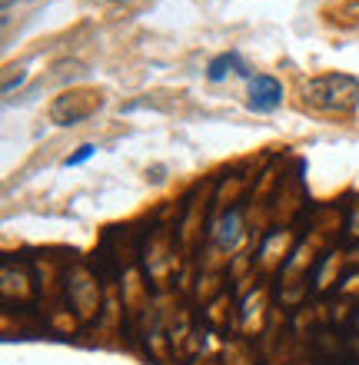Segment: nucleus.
Here are the masks:
<instances>
[{
	"label": "nucleus",
	"mask_w": 359,
	"mask_h": 365,
	"mask_svg": "<svg viewBox=\"0 0 359 365\" xmlns=\"http://www.w3.org/2000/svg\"><path fill=\"white\" fill-rule=\"evenodd\" d=\"M236 67V73L240 77H250V70L240 63V53H233V50H226V53H220V57H213L210 63H206V80L210 83H223L226 73Z\"/></svg>",
	"instance_id": "obj_4"
},
{
	"label": "nucleus",
	"mask_w": 359,
	"mask_h": 365,
	"mask_svg": "<svg viewBox=\"0 0 359 365\" xmlns=\"http://www.w3.org/2000/svg\"><path fill=\"white\" fill-rule=\"evenodd\" d=\"M100 110V96L90 93V90H74V93H64L54 100L50 106V123L57 126H77L84 123L87 116H93Z\"/></svg>",
	"instance_id": "obj_2"
},
{
	"label": "nucleus",
	"mask_w": 359,
	"mask_h": 365,
	"mask_svg": "<svg viewBox=\"0 0 359 365\" xmlns=\"http://www.w3.org/2000/svg\"><path fill=\"white\" fill-rule=\"evenodd\" d=\"M246 106L253 113H273L283 106V83L270 73H256L250 77V90H246Z\"/></svg>",
	"instance_id": "obj_3"
},
{
	"label": "nucleus",
	"mask_w": 359,
	"mask_h": 365,
	"mask_svg": "<svg viewBox=\"0 0 359 365\" xmlns=\"http://www.w3.org/2000/svg\"><path fill=\"white\" fill-rule=\"evenodd\" d=\"M303 103L316 113L346 116L359 106V80L353 73H320L303 83Z\"/></svg>",
	"instance_id": "obj_1"
},
{
	"label": "nucleus",
	"mask_w": 359,
	"mask_h": 365,
	"mask_svg": "<svg viewBox=\"0 0 359 365\" xmlns=\"http://www.w3.org/2000/svg\"><path fill=\"white\" fill-rule=\"evenodd\" d=\"M93 153H97V146H93V143H84V146H80V150H77V153H70L67 160H64V166H67V170H70V166L87 163V160H90V156H93Z\"/></svg>",
	"instance_id": "obj_5"
}]
</instances>
